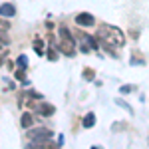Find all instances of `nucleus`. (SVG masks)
<instances>
[{"label": "nucleus", "mask_w": 149, "mask_h": 149, "mask_svg": "<svg viewBox=\"0 0 149 149\" xmlns=\"http://www.w3.org/2000/svg\"><path fill=\"white\" fill-rule=\"evenodd\" d=\"M74 36H78V40L81 42V52H84V54H90L92 50H97V40H95L93 36L86 34V32H80V30Z\"/></svg>", "instance_id": "3"}, {"label": "nucleus", "mask_w": 149, "mask_h": 149, "mask_svg": "<svg viewBox=\"0 0 149 149\" xmlns=\"http://www.w3.org/2000/svg\"><path fill=\"white\" fill-rule=\"evenodd\" d=\"M0 30H10V22H6V20H0Z\"/></svg>", "instance_id": "17"}, {"label": "nucleus", "mask_w": 149, "mask_h": 149, "mask_svg": "<svg viewBox=\"0 0 149 149\" xmlns=\"http://www.w3.org/2000/svg\"><path fill=\"white\" fill-rule=\"evenodd\" d=\"M14 14H16V8H14V4L6 2V4H2V6H0V16H4V18H10V16H14Z\"/></svg>", "instance_id": "8"}, {"label": "nucleus", "mask_w": 149, "mask_h": 149, "mask_svg": "<svg viewBox=\"0 0 149 149\" xmlns=\"http://www.w3.org/2000/svg\"><path fill=\"white\" fill-rule=\"evenodd\" d=\"M16 64H18V68H20V70H26V68H28V60H26V56H18Z\"/></svg>", "instance_id": "12"}, {"label": "nucleus", "mask_w": 149, "mask_h": 149, "mask_svg": "<svg viewBox=\"0 0 149 149\" xmlns=\"http://www.w3.org/2000/svg\"><path fill=\"white\" fill-rule=\"evenodd\" d=\"M60 52L68 58H72L76 54V38L66 26L60 28Z\"/></svg>", "instance_id": "2"}, {"label": "nucleus", "mask_w": 149, "mask_h": 149, "mask_svg": "<svg viewBox=\"0 0 149 149\" xmlns=\"http://www.w3.org/2000/svg\"><path fill=\"white\" fill-rule=\"evenodd\" d=\"M48 60H52V62H56V60H58V52H56V48H54V46L48 50Z\"/></svg>", "instance_id": "15"}, {"label": "nucleus", "mask_w": 149, "mask_h": 149, "mask_svg": "<svg viewBox=\"0 0 149 149\" xmlns=\"http://www.w3.org/2000/svg\"><path fill=\"white\" fill-rule=\"evenodd\" d=\"M30 147H32V149H54V143H52V137L30 139Z\"/></svg>", "instance_id": "5"}, {"label": "nucleus", "mask_w": 149, "mask_h": 149, "mask_svg": "<svg viewBox=\"0 0 149 149\" xmlns=\"http://www.w3.org/2000/svg\"><path fill=\"white\" fill-rule=\"evenodd\" d=\"M2 46H4V44H2V42H0V52H2ZM2 54H4V52H2Z\"/></svg>", "instance_id": "20"}, {"label": "nucleus", "mask_w": 149, "mask_h": 149, "mask_svg": "<svg viewBox=\"0 0 149 149\" xmlns=\"http://www.w3.org/2000/svg\"><path fill=\"white\" fill-rule=\"evenodd\" d=\"M32 123H34V117H32V113L28 111V113H24L22 117H20V125L24 127V129H30L32 127Z\"/></svg>", "instance_id": "9"}, {"label": "nucleus", "mask_w": 149, "mask_h": 149, "mask_svg": "<svg viewBox=\"0 0 149 149\" xmlns=\"http://www.w3.org/2000/svg\"><path fill=\"white\" fill-rule=\"evenodd\" d=\"M93 22H95V18H93V14H90V12H80L76 16V24L78 26H93Z\"/></svg>", "instance_id": "7"}, {"label": "nucleus", "mask_w": 149, "mask_h": 149, "mask_svg": "<svg viewBox=\"0 0 149 149\" xmlns=\"http://www.w3.org/2000/svg\"><path fill=\"white\" fill-rule=\"evenodd\" d=\"M81 125L86 127V129L93 127V125H95V115H93V113H86V115H84V119H81Z\"/></svg>", "instance_id": "10"}, {"label": "nucleus", "mask_w": 149, "mask_h": 149, "mask_svg": "<svg viewBox=\"0 0 149 149\" xmlns=\"http://www.w3.org/2000/svg\"><path fill=\"white\" fill-rule=\"evenodd\" d=\"M34 50L38 56H44V42L40 38H34Z\"/></svg>", "instance_id": "11"}, {"label": "nucleus", "mask_w": 149, "mask_h": 149, "mask_svg": "<svg viewBox=\"0 0 149 149\" xmlns=\"http://www.w3.org/2000/svg\"><path fill=\"white\" fill-rule=\"evenodd\" d=\"M0 42H2L4 46L10 44V38H8V34H6V30H0Z\"/></svg>", "instance_id": "14"}, {"label": "nucleus", "mask_w": 149, "mask_h": 149, "mask_svg": "<svg viewBox=\"0 0 149 149\" xmlns=\"http://www.w3.org/2000/svg\"><path fill=\"white\" fill-rule=\"evenodd\" d=\"M30 105V109L32 111H36V113H40L42 117H50V115H54V111H56V107L52 105V103H46L44 100H38L36 103H28Z\"/></svg>", "instance_id": "4"}, {"label": "nucleus", "mask_w": 149, "mask_h": 149, "mask_svg": "<svg viewBox=\"0 0 149 149\" xmlns=\"http://www.w3.org/2000/svg\"><path fill=\"white\" fill-rule=\"evenodd\" d=\"M14 76H16V80H20L22 84H28V81H26V76H24V70H18Z\"/></svg>", "instance_id": "16"}, {"label": "nucleus", "mask_w": 149, "mask_h": 149, "mask_svg": "<svg viewBox=\"0 0 149 149\" xmlns=\"http://www.w3.org/2000/svg\"><path fill=\"white\" fill-rule=\"evenodd\" d=\"M93 78H95V72H93L92 68L84 70V80H93Z\"/></svg>", "instance_id": "13"}, {"label": "nucleus", "mask_w": 149, "mask_h": 149, "mask_svg": "<svg viewBox=\"0 0 149 149\" xmlns=\"http://www.w3.org/2000/svg\"><path fill=\"white\" fill-rule=\"evenodd\" d=\"M119 92H121V93H129V92H131V88H129V86H121Z\"/></svg>", "instance_id": "18"}, {"label": "nucleus", "mask_w": 149, "mask_h": 149, "mask_svg": "<svg viewBox=\"0 0 149 149\" xmlns=\"http://www.w3.org/2000/svg\"><path fill=\"white\" fill-rule=\"evenodd\" d=\"M4 64V58H2V52H0V66Z\"/></svg>", "instance_id": "19"}, {"label": "nucleus", "mask_w": 149, "mask_h": 149, "mask_svg": "<svg viewBox=\"0 0 149 149\" xmlns=\"http://www.w3.org/2000/svg\"><path fill=\"white\" fill-rule=\"evenodd\" d=\"M97 38L103 40V42H107L109 46H113V48H121L125 44V34L119 28L109 26V24H102L97 28Z\"/></svg>", "instance_id": "1"}, {"label": "nucleus", "mask_w": 149, "mask_h": 149, "mask_svg": "<svg viewBox=\"0 0 149 149\" xmlns=\"http://www.w3.org/2000/svg\"><path fill=\"white\" fill-rule=\"evenodd\" d=\"M28 137L30 139H46V137H52V131L48 127H36L32 131H28Z\"/></svg>", "instance_id": "6"}]
</instances>
